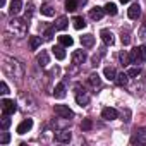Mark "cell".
Returning a JSON list of instances; mask_svg holds the SVG:
<instances>
[{
  "label": "cell",
  "mask_w": 146,
  "mask_h": 146,
  "mask_svg": "<svg viewBox=\"0 0 146 146\" xmlns=\"http://www.w3.org/2000/svg\"><path fill=\"white\" fill-rule=\"evenodd\" d=\"M2 69H4L5 74L9 78H12V79H23V76H24V67H23V64L19 60L12 58V57H4Z\"/></svg>",
  "instance_id": "cell-1"
},
{
  "label": "cell",
  "mask_w": 146,
  "mask_h": 146,
  "mask_svg": "<svg viewBox=\"0 0 146 146\" xmlns=\"http://www.w3.org/2000/svg\"><path fill=\"white\" fill-rule=\"evenodd\" d=\"M9 31L14 33V36H17V38L26 36V33H28V19H17V17H14L9 23Z\"/></svg>",
  "instance_id": "cell-2"
},
{
  "label": "cell",
  "mask_w": 146,
  "mask_h": 146,
  "mask_svg": "<svg viewBox=\"0 0 146 146\" xmlns=\"http://www.w3.org/2000/svg\"><path fill=\"white\" fill-rule=\"evenodd\" d=\"M146 62V45H139L131 52V64H143Z\"/></svg>",
  "instance_id": "cell-3"
},
{
  "label": "cell",
  "mask_w": 146,
  "mask_h": 146,
  "mask_svg": "<svg viewBox=\"0 0 146 146\" xmlns=\"http://www.w3.org/2000/svg\"><path fill=\"white\" fill-rule=\"evenodd\" d=\"M76 102L81 107H86L90 103V93L84 88H81V86H76Z\"/></svg>",
  "instance_id": "cell-4"
},
{
  "label": "cell",
  "mask_w": 146,
  "mask_h": 146,
  "mask_svg": "<svg viewBox=\"0 0 146 146\" xmlns=\"http://www.w3.org/2000/svg\"><path fill=\"white\" fill-rule=\"evenodd\" d=\"M0 107H2V113H7V115H12L17 110V103L14 100H9V98H4L0 102Z\"/></svg>",
  "instance_id": "cell-5"
},
{
  "label": "cell",
  "mask_w": 146,
  "mask_h": 146,
  "mask_svg": "<svg viewBox=\"0 0 146 146\" xmlns=\"http://www.w3.org/2000/svg\"><path fill=\"white\" fill-rule=\"evenodd\" d=\"M53 112L60 119H72V117H74V112H72L67 105H55L53 107Z\"/></svg>",
  "instance_id": "cell-6"
},
{
  "label": "cell",
  "mask_w": 146,
  "mask_h": 146,
  "mask_svg": "<svg viewBox=\"0 0 146 146\" xmlns=\"http://www.w3.org/2000/svg\"><path fill=\"white\" fill-rule=\"evenodd\" d=\"M131 144H146V127L134 131V134L131 137Z\"/></svg>",
  "instance_id": "cell-7"
},
{
  "label": "cell",
  "mask_w": 146,
  "mask_h": 146,
  "mask_svg": "<svg viewBox=\"0 0 146 146\" xmlns=\"http://www.w3.org/2000/svg\"><path fill=\"white\" fill-rule=\"evenodd\" d=\"M100 36H102V41L107 45V46H112L115 43V38H113V33L110 29H102L100 31Z\"/></svg>",
  "instance_id": "cell-8"
},
{
  "label": "cell",
  "mask_w": 146,
  "mask_h": 146,
  "mask_svg": "<svg viewBox=\"0 0 146 146\" xmlns=\"http://www.w3.org/2000/svg\"><path fill=\"white\" fill-rule=\"evenodd\" d=\"M70 60H72V64H74V65H81V64H84V60H86V53H84V50H76L74 53H72Z\"/></svg>",
  "instance_id": "cell-9"
},
{
  "label": "cell",
  "mask_w": 146,
  "mask_h": 146,
  "mask_svg": "<svg viewBox=\"0 0 146 146\" xmlns=\"http://www.w3.org/2000/svg\"><path fill=\"white\" fill-rule=\"evenodd\" d=\"M31 127H33V119H24L19 125H17V134H26V132H29L31 131Z\"/></svg>",
  "instance_id": "cell-10"
},
{
  "label": "cell",
  "mask_w": 146,
  "mask_h": 146,
  "mask_svg": "<svg viewBox=\"0 0 146 146\" xmlns=\"http://www.w3.org/2000/svg\"><path fill=\"white\" fill-rule=\"evenodd\" d=\"M72 139V134L69 131H55V141L57 143H69Z\"/></svg>",
  "instance_id": "cell-11"
},
{
  "label": "cell",
  "mask_w": 146,
  "mask_h": 146,
  "mask_svg": "<svg viewBox=\"0 0 146 146\" xmlns=\"http://www.w3.org/2000/svg\"><path fill=\"white\" fill-rule=\"evenodd\" d=\"M21 11H23V2H21V0H11V4H9V14L11 16H17Z\"/></svg>",
  "instance_id": "cell-12"
},
{
  "label": "cell",
  "mask_w": 146,
  "mask_h": 146,
  "mask_svg": "<svg viewBox=\"0 0 146 146\" xmlns=\"http://www.w3.org/2000/svg\"><path fill=\"white\" fill-rule=\"evenodd\" d=\"M102 117H103L105 120H115V119L119 117V112H117L115 108L107 107V108H103V110H102Z\"/></svg>",
  "instance_id": "cell-13"
},
{
  "label": "cell",
  "mask_w": 146,
  "mask_h": 146,
  "mask_svg": "<svg viewBox=\"0 0 146 146\" xmlns=\"http://www.w3.org/2000/svg\"><path fill=\"white\" fill-rule=\"evenodd\" d=\"M127 16H129V19H139V16H141V7H139V4H132V5L129 7V11H127Z\"/></svg>",
  "instance_id": "cell-14"
},
{
  "label": "cell",
  "mask_w": 146,
  "mask_h": 146,
  "mask_svg": "<svg viewBox=\"0 0 146 146\" xmlns=\"http://www.w3.org/2000/svg\"><path fill=\"white\" fill-rule=\"evenodd\" d=\"M103 16H105V7H95V9L90 11V17L93 21H100Z\"/></svg>",
  "instance_id": "cell-15"
},
{
  "label": "cell",
  "mask_w": 146,
  "mask_h": 146,
  "mask_svg": "<svg viewBox=\"0 0 146 146\" xmlns=\"http://www.w3.org/2000/svg\"><path fill=\"white\" fill-rule=\"evenodd\" d=\"M81 45H83L84 48H91V46L95 45V36L90 35V33H88V35H83V36H81Z\"/></svg>",
  "instance_id": "cell-16"
},
{
  "label": "cell",
  "mask_w": 146,
  "mask_h": 146,
  "mask_svg": "<svg viewBox=\"0 0 146 146\" xmlns=\"http://www.w3.org/2000/svg\"><path fill=\"white\" fill-rule=\"evenodd\" d=\"M52 52H53L55 58H58V60H64V58H65V50H64V45H55V46L52 48Z\"/></svg>",
  "instance_id": "cell-17"
},
{
  "label": "cell",
  "mask_w": 146,
  "mask_h": 146,
  "mask_svg": "<svg viewBox=\"0 0 146 146\" xmlns=\"http://www.w3.org/2000/svg\"><path fill=\"white\" fill-rule=\"evenodd\" d=\"M65 95H67V93H65V84H64V83H58V84L55 86L53 96H55V98H60V100H62V98H65Z\"/></svg>",
  "instance_id": "cell-18"
},
{
  "label": "cell",
  "mask_w": 146,
  "mask_h": 146,
  "mask_svg": "<svg viewBox=\"0 0 146 146\" xmlns=\"http://www.w3.org/2000/svg\"><path fill=\"white\" fill-rule=\"evenodd\" d=\"M36 62H38V65H41V67H46L48 65V53L45 52V50H41V53H38V57H36Z\"/></svg>",
  "instance_id": "cell-19"
},
{
  "label": "cell",
  "mask_w": 146,
  "mask_h": 146,
  "mask_svg": "<svg viewBox=\"0 0 146 146\" xmlns=\"http://www.w3.org/2000/svg\"><path fill=\"white\" fill-rule=\"evenodd\" d=\"M88 83H90L93 88H98V86L102 84V78L98 76V72H93V74H90V78H88Z\"/></svg>",
  "instance_id": "cell-20"
},
{
  "label": "cell",
  "mask_w": 146,
  "mask_h": 146,
  "mask_svg": "<svg viewBox=\"0 0 146 146\" xmlns=\"http://www.w3.org/2000/svg\"><path fill=\"white\" fill-rule=\"evenodd\" d=\"M103 74H105V78L108 79V81H115V78H117V70L113 69V67H105L103 69Z\"/></svg>",
  "instance_id": "cell-21"
},
{
  "label": "cell",
  "mask_w": 146,
  "mask_h": 146,
  "mask_svg": "<svg viewBox=\"0 0 146 146\" xmlns=\"http://www.w3.org/2000/svg\"><path fill=\"white\" fill-rule=\"evenodd\" d=\"M115 83H117L119 86H125V84L129 83V74H127V72H120V74H117Z\"/></svg>",
  "instance_id": "cell-22"
},
{
  "label": "cell",
  "mask_w": 146,
  "mask_h": 146,
  "mask_svg": "<svg viewBox=\"0 0 146 146\" xmlns=\"http://www.w3.org/2000/svg\"><path fill=\"white\" fill-rule=\"evenodd\" d=\"M40 12H41L43 16H46V17H52V16L55 14V11H53V7H52V5H48V4H45V5H41V9H40Z\"/></svg>",
  "instance_id": "cell-23"
},
{
  "label": "cell",
  "mask_w": 146,
  "mask_h": 146,
  "mask_svg": "<svg viewBox=\"0 0 146 146\" xmlns=\"http://www.w3.org/2000/svg\"><path fill=\"white\" fill-rule=\"evenodd\" d=\"M69 26V21H67V17H58L57 19V23H55V28H57V31H60V29H65Z\"/></svg>",
  "instance_id": "cell-24"
},
{
  "label": "cell",
  "mask_w": 146,
  "mask_h": 146,
  "mask_svg": "<svg viewBox=\"0 0 146 146\" xmlns=\"http://www.w3.org/2000/svg\"><path fill=\"white\" fill-rule=\"evenodd\" d=\"M119 58H120V64H122V65H129V64H131V53H127L125 50H122V52L119 53Z\"/></svg>",
  "instance_id": "cell-25"
},
{
  "label": "cell",
  "mask_w": 146,
  "mask_h": 146,
  "mask_svg": "<svg viewBox=\"0 0 146 146\" xmlns=\"http://www.w3.org/2000/svg\"><path fill=\"white\" fill-rule=\"evenodd\" d=\"M78 7H79V2H78V0H65V9H67L69 12H74Z\"/></svg>",
  "instance_id": "cell-26"
},
{
  "label": "cell",
  "mask_w": 146,
  "mask_h": 146,
  "mask_svg": "<svg viewBox=\"0 0 146 146\" xmlns=\"http://www.w3.org/2000/svg\"><path fill=\"white\" fill-rule=\"evenodd\" d=\"M40 45H41V38L40 36H31L29 38V48L31 50H36Z\"/></svg>",
  "instance_id": "cell-27"
},
{
  "label": "cell",
  "mask_w": 146,
  "mask_h": 146,
  "mask_svg": "<svg viewBox=\"0 0 146 146\" xmlns=\"http://www.w3.org/2000/svg\"><path fill=\"white\" fill-rule=\"evenodd\" d=\"M11 125V117L7 113L2 115V119H0V127H2V131H7V127Z\"/></svg>",
  "instance_id": "cell-28"
},
{
  "label": "cell",
  "mask_w": 146,
  "mask_h": 146,
  "mask_svg": "<svg viewBox=\"0 0 146 146\" xmlns=\"http://www.w3.org/2000/svg\"><path fill=\"white\" fill-rule=\"evenodd\" d=\"M72 23H74V28L76 29H83V28H86V21L83 19V17H74V19H72Z\"/></svg>",
  "instance_id": "cell-29"
},
{
  "label": "cell",
  "mask_w": 146,
  "mask_h": 146,
  "mask_svg": "<svg viewBox=\"0 0 146 146\" xmlns=\"http://www.w3.org/2000/svg\"><path fill=\"white\" fill-rule=\"evenodd\" d=\"M60 45H64V46H70L72 43H74V40H72V36H69V35H62L60 38Z\"/></svg>",
  "instance_id": "cell-30"
},
{
  "label": "cell",
  "mask_w": 146,
  "mask_h": 146,
  "mask_svg": "<svg viewBox=\"0 0 146 146\" xmlns=\"http://www.w3.org/2000/svg\"><path fill=\"white\" fill-rule=\"evenodd\" d=\"M105 12L110 14V16H115V14H117V5L112 4V2H108V4L105 5Z\"/></svg>",
  "instance_id": "cell-31"
},
{
  "label": "cell",
  "mask_w": 146,
  "mask_h": 146,
  "mask_svg": "<svg viewBox=\"0 0 146 146\" xmlns=\"http://www.w3.org/2000/svg\"><path fill=\"white\" fill-rule=\"evenodd\" d=\"M33 12H35V4L33 2H28V5H26V17L24 19H31L33 17Z\"/></svg>",
  "instance_id": "cell-32"
},
{
  "label": "cell",
  "mask_w": 146,
  "mask_h": 146,
  "mask_svg": "<svg viewBox=\"0 0 146 146\" xmlns=\"http://www.w3.org/2000/svg\"><path fill=\"white\" fill-rule=\"evenodd\" d=\"M127 74H129V78H137V76L141 74V69H139V67H131V69L127 70Z\"/></svg>",
  "instance_id": "cell-33"
},
{
  "label": "cell",
  "mask_w": 146,
  "mask_h": 146,
  "mask_svg": "<svg viewBox=\"0 0 146 146\" xmlns=\"http://www.w3.org/2000/svg\"><path fill=\"white\" fill-rule=\"evenodd\" d=\"M120 40H122L124 45H129V43H131V35H129V31H124V29H122V36H120Z\"/></svg>",
  "instance_id": "cell-34"
},
{
  "label": "cell",
  "mask_w": 146,
  "mask_h": 146,
  "mask_svg": "<svg viewBox=\"0 0 146 146\" xmlns=\"http://www.w3.org/2000/svg\"><path fill=\"white\" fill-rule=\"evenodd\" d=\"M55 31H57V28L53 26V28H48L46 31H45V40H52L53 38V35H55Z\"/></svg>",
  "instance_id": "cell-35"
},
{
  "label": "cell",
  "mask_w": 146,
  "mask_h": 146,
  "mask_svg": "<svg viewBox=\"0 0 146 146\" xmlns=\"http://www.w3.org/2000/svg\"><path fill=\"white\" fill-rule=\"evenodd\" d=\"M9 141H11V134L4 131V132H2V136H0V144H7Z\"/></svg>",
  "instance_id": "cell-36"
},
{
  "label": "cell",
  "mask_w": 146,
  "mask_h": 146,
  "mask_svg": "<svg viewBox=\"0 0 146 146\" xmlns=\"http://www.w3.org/2000/svg\"><path fill=\"white\" fill-rule=\"evenodd\" d=\"M81 127H83V131H90V129L93 127V122H91L90 119H84L83 124H81Z\"/></svg>",
  "instance_id": "cell-37"
},
{
  "label": "cell",
  "mask_w": 146,
  "mask_h": 146,
  "mask_svg": "<svg viewBox=\"0 0 146 146\" xmlns=\"http://www.w3.org/2000/svg\"><path fill=\"white\" fill-rule=\"evenodd\" d=\"M0 93H2V95H7V93H9V86H7L5 81L0 83Z\"/></svg>",
  "instance_id": "cell-38"
},
{
  "label": "cell",
  "mask_w": 146,
  "mask_h": 146,
  "mask_svg": "<svg viewBox=\"0 0 146 146\" xmlns=\"http://www.w3.org/2000/svg\"><path fill=\"white\" fill-rule=\"evenodd\" d=\"M139 38H141V40H146V23H144L143 28L139 29Z\"/></svg>",
  "instance_id": "cell-39"
},
{
  "label": "cell",
  "mask_w": 146,
  "mask_h": 146,
  "mask_svg": "<svg viewBox=\"0 0 146 146\" xmlns=\"http://www.w3.org/2000/svg\"><path fill=\"white\" fill-rule=\"evenodd\" d=\"M78 2H79V5H86V2H88V0H78Z\"/></svg>",
  "instance_id": "cell-40"
},
{
  "label": "cell",
  "mask_w": 146,
  "mask_h": 146,
  "mask_svg": "<svg viewBox=\"0 0 146 146\" xmlns=\"http://www.w3.org/2000/svg\"><path fill=\"white\" fill-rule=\"evenodd\" d=\"M120 2H122V4H127V2H129V0H120Z\"/></svg>",
  "instance_id": "cell-41"
}]
</instances>
